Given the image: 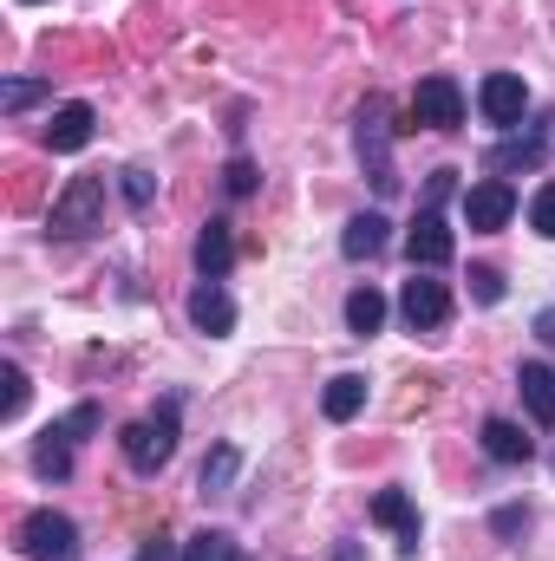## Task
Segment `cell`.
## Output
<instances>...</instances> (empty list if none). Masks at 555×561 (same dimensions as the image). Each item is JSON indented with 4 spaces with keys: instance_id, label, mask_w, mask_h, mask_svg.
<instances>
[{
    "instance_id": "d4e9b609",
    "label": "cell",
    "mask_w": 555,
    "mask_h": 561,
    "mask_svg": "<svg viewBox=\"0 0 555 561\" xmlns=\"http://www.w3.org/2000/svg\"><path fill=\"white\" fill-rule=\"evenodd\" d=\"M223 183H229V196H256V163H249V157H229Z\"/></svg>"
},
{
    "instance_id": "603a6c76",
    "label": "cell",
    "mask_w": 555,
    "mask_h": 561,
    "mask_svg": "<svg viewBox=\"0 0 555 561\" xmlns=\"http://www.w3.org/2000/svg\"><path fill=\"white\" fill-rule=\"evenodd\" d=\"M530 229H536L543 242H555V183H543V190L530 196Z\"/></svg>"
},
{
    "instance_id": "4dcf8cb0",
    "label": "cell",
    "mask_w": 555,
    "mask_h": 561,
    "mask_svg": "<svg viewBox=\"0 0 555 561\" xmlns=\"http://www.w3.org/2000/svg\"><path fill=\"white\" fill-rule=\"evenodd\" d=\"M451 176H457V170H438V176H431V190H424V209H438V203H444V196H451V190H457V183H451Z\"/></svg>"
},
{
    "instance_id": "2e32d148",
    "label": "cell",
    "mask_w": 555,
    "mask_h": 561,
    "mask_svg": "<svg viewBox=\"0 0 555 561\" xmlns=\"http://www.w3.org/2000/svg\"><path fill=\"white\" fill-rule=\"evenodd\" d=\"M530 450H536V437H523V424L484 419V457L490 463H530Z\"/></svg>"
},
{
    "instance_id": "8fae6325",
    "label": "cell",
    "mask_w": 555,
    "mask_h": 561,
    "mask_svg": "<svg viewBox=\"0 0 555 561\" xmlns=\"http://www.w3.org/2000/svg\"><path fill=\"white\" fill-rule=\"evenodd\" d=\"M373 523L380 529H393V542H399V556H418V510L406 490H380L373 496Z\"/></svg>"
},
{
    "instance_id": "7c38bea8",
    "label": "cell",
    "mask_w": 555,
    "mask_h": 561,
    "mask_svg": "<svg viewBox=\"0 0 555 561\" xmlns=\"http://www.w3.org/2000/svg\"><path fill=\"white\" fill-rule=\"evenodd\" d=\"M190 320H196V333H209V340H223V333L236 327V300L223 294V280H196V294H190Z\"/></svg>"
},
{
    "instance_id": "9a60e30c",
    "label": "cell",
    "mask_w": 555,
    "mask_h": 561,
    "mask_svg": "<svg viewBox=\"0 0 555 561\" xmlns=\"http://www.w3.org/2000/svg\"><path fill=\"white\" fill-rule=\"evenodd\" d=\"M92 131H99V112L92 105H59L46 118V150H86Z\"/></svg>"
},
{
    "instance_id": "cb8c5ba5",
    "label": "cell",
    "mask_w": 555,
    "mask_h": 561,
    "mask_svg": "<svg viewBox=\"0 0 555 561\" xmlns=\"http://www.w3.org/2000/svg\"><path fill=\"white\" fill-rule=\"evenodd\" d=\"M0 379H7V399H0V419H20V412H26V373H20V366H7Z\"/></svg>"
},
{
    "instance_id": "d6986e66",
    "label": "cell",
    "mask_w": 555,
    "mask_h": 561,
    "mask_svg": "<svg viewBox=\"0 0 555 561\" xmlns=\"http://www.w3.org/2000/svg\"><path fill=\"white\" fill-rule=\"evenodd\" d=\"M347 327H353L360 340H373V333L386 327V294H380V287H353V294H347Z\"/></svg>"
},
{
    "instance_id": "6da1fadb",
    "label": "cell",
    "mask_w": 555,
    "mask_h": 561,
    "mask_svg": "<svg viewBox=\"0 0 555 561\" xmlns=\"http://www.w3.org/2000/svg\"><path fill=\"white\" fill-rule=\"evenodd\" d=\"M125 463L138 470V477H157L170 457H177V399H163L150 419H138V424H125Z\"/></svg>"
},
{
    "instance_id": "52a82bcc",
    "label": "cell",
    "mask_w": 555,
    "mask_h": 561,
    "mask_svg": "<svg viewBox=\"0 0 555 561\" xmlns=\"http://www.w3.org/2000/svg\"><path fill=\"white\" fill-rule=\"evenodd\" d=\"M399 313H406V327H412V333L444 327V320H451V287H444V280H431V268H412V280L399 287Z\"/></svg>"
},
{
    "instance_id": "ba28073f",
    "label": "cell",
    "mask_w": 555,
    "mask_h": 561,
    "mask_svg": "<svg viewBox=\"0 0 555 561\" xmlns=\"http://www.w3.org/2000/svg\"><path fill=\"white\" fill-rule=\"evenodd\" d=\"M477 112H484L490 125L517 131V125H523V112H530V85H523L517 72H490V79L477 85Z\"/></svg>"
},
{
    "instance_id": "4fadbf2b",
    "label": "cell",
    "mask_w": 555,
    "mask_h": 561,
    "mask_svg": "<svg viewBox=\"0 0 555 561\" xmlns=\"http://www.w3.org/2000/svg\"><path fill=\"white\" fill-rule=\"evenodd\" d=\"M229 268H236V236H229V222H223V216H209V222H203V236H196V275L223 280Z\"/></svg>"
},
{
    "instance_id": "7402d4cb",
    "label": "cell",
    "mask_w": 555,
    "mask_h": 561,
    "mask_svg": "<svg viewBox=\"0 0 555 561\" xmlns=\"http://www.w3.org/2000/svg\"><path fill=\"white\" fill-rule=\"evenodd\" d=\"M543 157V131H530L523 144H503L497 157H490V170H517V163H536Z\"/></svg>"
},
{
    "instance_id": "484cf974",
    "label": "cell",
    "mask_w": 555,
    "mask_h": 561,
    "mask_svg": "<svg viewBox=\"0 0 555 561\" xmlns=\"http://www.w3.org/2000/svg\"><path fill=\"white\" fill-rule=\"evenodd\" d=\"M471 294H477L484 307H497V300H503V275H497V268H471Z\"/></svg>"
},
{
    "instance_id": "ffe728a7",
    "label": "cell",
    "mask_w": 555,
    "mask_h": 561,
    "mask_svg": "<svg viewBox=\"0 0 555 561\" xmlns=\"http://www.w3.org/2000/svg\"><path fill=\"white\" fill-rule=\"evenodd\" d=\"M183 561H242V542H236L229 529H196V536L183 542Z\"/></svg>"
},
{
    "instance_id": "4316f807",
    "label": "cell",
    "mask_w": 555,
    "mask_h": 561,
    "mask_svg": "<svg viewBox=\"0 0 555 561\" xmlns=\"http://www.w3.org/2000/svg\"><path fill=\"white\" fill-rule=\"evenodd\" d=\"M33 99H39V79H7V92H0V105H7V112H26Z\"/></svg>"
},
{
    "instance_id": "f546056e",
    "label": "cell",
    "mask_w": 555,
    "mask_h": 561,
    "mask_svg": "<svg viewBox=\"0 0 555 561\" xmlns=\"http://www.w3.org/2000/svg\"><path fill=\"white\" fill-rule=\"evenodd\" d=\"M523 529H530V510H517V503L497 510V536H523Z\"/></svg>"
},
{
    "instance_id": "5b68a950",
    "label": "cell",
    "mask_w": 555,
    "mask_h": 561,
    "mask_svg": "<svg viewBox=\"0 0 555 561\" xmlns=\"http://www.w3.org/2000/svg\"><path fill=\"white\" fill-rule=\"evenodd\" d=\"M92 431H99V405H72L59 424H46V431H39V444H33V470L59 483V477L72 470V444H79V437H92Z\"/></svg>"
},
{
    "instance_id": "83f0119b",
    "label": "cell",
    "mask_w": 555,
    "mask_h": 561,
    "mask_svg": "<svg viewBox=\"0 0 555 561\" xmlns=\"http://www.w3.org/2000/svg\"><path fill=\"white\" fill-rule=\"evenodd\" d=\"M150 196H157V183H150V170H125V203H132V209H144Z\"/></svg>"
},
{
    "instance_id": "277c9868",
    "label": "cell",
    "mask_w": 555,
    "mask_h": 561,
    "mask_svg": "<svg viewBox=\"0 0 555 561\" xmlns=\"http://www.w3.org/2000/svg\"><path fill=\"white\" fill-rule=\"evenodd\" d=\"M457 131L464 125V85L457 79H444V72H431V79H418L412 105H406V125L399 131Z\"/></svg>"
},
{
    "instance_id": "44dd1931",
    "label": "cell",
    "mask_w": 555,
    "mask_h": 561,
    "mask_svg": "<svg viewBox=\"0 0 555 561\" xmlns=\"http://www.w3.org/2000/svg\"><path fill=\"white\" fill-rule=\"evenodd\" d=\"M236 463H242V457H236V444H216V450H209V463H203V477H196V483H203V496H223V490L236 483Z\"/></svg>"
},
{
    "instance_id": "8992f818",
    "label": "cell",
    "mask_w": 555,
    "mask_h": 561,
    "mask_svg": "<svg viewBox=\"0 0 555 561\" xmlns=\"http://www.w3.org/2000/svg\"><path fill=\"white\" fill-rule=\"evenodd\" d=\"M20 549H26V561H79V523L59 510H33L20 523Z\"/></svg>"
},
{
    "instance_id": "ac0fdd59",
    "label": "cell",
    "mask_w": 555,
    "mask_h": 561,
    "mask_svg": "<svg viewBox=\"0 0 555 561\" xmlns=\"http://www.w3.org/2000/svg\"><path fill=\"white\" fill-rule=\"evenodd\" d=\"M360 405H366V379L360 373H340V379H327V392H320V412L333 424L360 419Z\"/></svg>"
},
{
    "instance_id": "3957f363",
    "label": "cell",
    "mask_w": 555,
    "mask_h": 561,
    "mask_svg": "<svg viewBox=\"0 0 555 561\" xmlns=\"http://www.w3.org/2000/svg\"><path fill=\"white\" fill-rule=\"evenodd\" d=\"M59 242H79L92 229H105V176H72L66 196L53 203V222H46Z\"/></svg>"
},
{
    "instance_id": "30bf717a",
    "label": "cell",
    "mask_w": 555,
    "mask_h": 561,
    "mask_svg": "<svg viewBox=\"0 0 555 561\" xmlns=\"http://www.w3.org/2000/svg\"><path fill=\"white\" fill-rule=\"evenodd\" d=\"M406 255H412V268H444L457 255V236L444 229L438 209H418V222L406 229Z\"/></svg>"
},
{
    "instance_id": "e0dca14e",
    "label": "cell",
    "mask_w": 555,
    "mask_h": 561,
    "mask_svg": "<svg viewBox=\"0 0 555 561\" xmlns=\"http://www.w3.org/2000/svg\"><path fill=\"white\" fill-rule=\"evenodd\" d=\"M517 392H523V405H530V419L536 424H555V366L530 359V366L517 373Z\"/></svg>"
},
{
    "instance_id": "9c48e42d",
    "label": "cell",
    "mask_w": 555,
    "mask_h": 561,
    "mask_svg": "<svg viewBox=\"0 0 555 561\" xmlns=\"http://www.w3.org/2000/svg\"><path fill=\"white\" fill-rule=\"evenodd\" d=\"M510 216H517V190H510L503 176H484V183L464 190V222H471V229L490 236V229H503Z\"/></svg>"
},
{
    "instance_id": "5bb4252c",
    "label": "cell",
    "mask_w": 555,
    "mask_h": 561,
    "mask_svg": "<svg viewBox=\"0 0 555 561\" xmlns=\"http://www.w3.org/2000/svg\"><path fill=\"white\" fill-rule=\"evenodd\" d=\"M386 242H393V222H386L380 209H366V216H353V222H347L340 255H347V262H373V255H386Z\"/></svg>"
},
{
    "instance_id": "f1b7e54d",
    "label": "cell",
    "mask_w": 555,
    "mask_h": 561,
    "mask_svg": "<svg viewBox=\"0 0 555 561\" xmlns=\"http://www.w3.org/2000/svg\"><path fill=\"white\" fill-rule=\"evenodd\" d=\"M138 561H183V556H177V542H170V536H163V529H157V536H144Z\"/></svg>"
},
{
    "instance_id": "7a4b0ae2",
    "label": "cell",
    "mask_w": 555,
    "mask_h": 561,
    "mask_svg": "<svg viewBox=\"0 0 555 561\" xmlns=\"http://www.w3.org/2000/svg\"><path fill=\"white\" fill-rule=\"evenodd\" d=\"M393 118H386V99L373 92L366 105H360V131H353V144H360V163H366V176H373V190L380 196H393L399 190V170H393Z\"/></svg>"
}]
</instances>
